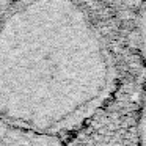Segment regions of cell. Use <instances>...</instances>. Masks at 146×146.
Returning <instances> with one entry per match:
<instances>
[{
  "mask_svg": "<svg viewBox=\"0 0 146 146\" xmlns=\"http://www.w3.org/2000/svg\"><path fill=\"white\" fill-rule=\"evenodd\" d=\"M105 79L99 38L76 0H14L0 19V123L60 132L91 110Z\"/></svg>",
  "mask_w": 146,
  "mask_h": 146,
  "instance_id": "6da1fadb",
  "label": "cell"
},
{
  "mask_svg": "<svg viewBox=\"0 0 146 146\" xmlns=\"http://www.w3.org/2000/svg\"><path fill=\"white\" fill-rule=\"evenodd\" d=\"M13 3H14V0H0V19L5 16V13L10 10Z\"/></svg>",
  "mask_w": 146,
  "mask_h": 146,
  "instance_id": "7a4b0ae2",
  "label": "cell"
}]
</instances>
